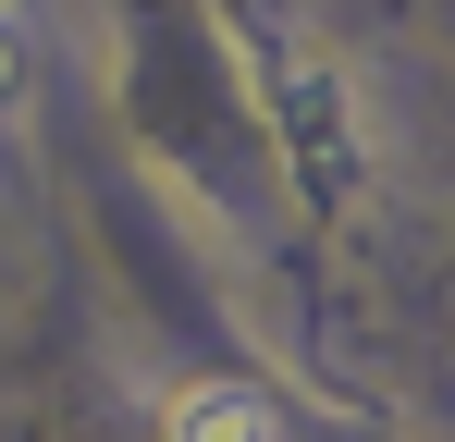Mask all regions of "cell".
<instances>
[{
    "label": "cell",
    "instance_id": "1",
    "mask_svg": "<svg viewBox=\"0 0 455 442\" xmlns=\"http://www.w3.org/2000/svg\"><path fill=\"white\" fill-rule=\"evenodd\" d=\"M172 442H271V406H259V393H234V381H210V393H185V406H172Z\"/></svg>",
    "mask_w": 455,
    "mask_h": 442
}]
</instances>
